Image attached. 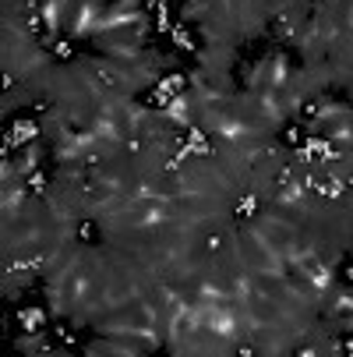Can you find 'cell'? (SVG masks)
I'll return each instance as SVG.
<instances>
[{
  "mask_svg": "<svg viewBox=\"0 0 353 357\" xmlns=\"http://www.w3.org/2000/svg\"><path fill=\"white\" fill-rule=\"evenodd\" d=\"M18 322L25 329H39L46 322V315H43V308H25V311H18Z\"/></svg>",
  "mask_w": 353,
  "mask_h": 357,
  "instance_id": "6da1fadb",
  "label": "cell"
},
{
  "mask_svg": "<svg viewBox=\"0 0 353 357\" xmlns=\"http://www.w3.org/2000/svg\"><path fill=\"white\" fill-rule=\"evenodd\" d=\"M78 237H81L85 244H99V226H95L92 219H81V223H78Z\"/></svg>",
  "mask_w": 353,
  "mask_h": 357,
  "instance_id": "7a4b0ae2",
  "label": "cell"
},
{
  "mask_svg": "<svg viewBox=\"0 0 353 357\" xmlns=\"http://www.w3.org/2000/svg\"><path fill=\"white\" fill-rule=\"evenodd\" d=\"M254 213H258V198L254 195H244L240 205H237V219H251Z\"/></svg>",
  "mask_w": 353,
  "mask_h": 357,
  "instance_id": "3957f363",
  "label": "cell"
},
{
  "mask_svg": "<svg viewBox=\"0 0 353 357\" xmlns=\"http://www.w3.org/2000/svg\"><path fill=\"white\" fill-rule=\"evenodd\" d=\"M282 142H286V145H293V148H300V145H304V131H300L297 124H290V128L282 131Z\"/></svg>",
  "mask_w": 353,
  "mask_h": 357,
  "instance_id": "277c9868",
  "label": "cell"
},
{
  "mask_svg": "<svg viewBox=\"0 0 353 357\" xmlns=\"http://www.w3.org/2000/svg\"><path fill=\"white\" fill-rule=\"evenodd\" d=\"M32 135H36V124H28V121H25V124H18V128L11 131V142H21V138H32Z\"/></svg>",
  "mask_w": 353,
  "mask_h": 357,
  "instance_id": "5b68a950",
  "label": "cell"
},
{
  "mask_svg": "<svg viewBox=\"0 0 353 357\" xmlns=\"http://www.w3.org/2000/svg\"><path fill=\"white\" fill-rule=\"evenodd\" d=\"M53 53H57L60 61H71V57H74V46H71V39H57V46H53Z\"/></svg>",
  "mask_w": 353,
  "mask_h": 357,
  "instance_id": "8992f818",
  "label": "cell"
},
{
  "mask_svg": "<svg viewBox=\"0 0 353 357\" xmlns=\"http://www.w3.org/2000/svg\"><path fill=\"white\" fill-rule=\"evenodd\" d=\"M173 43H177V46H184V50H195V43H191V36H187L184 28H173Z\"/></svg>",
  "mask_w": 353,
  "mask_h": 357,
  "instance_id": "52a82bcc",
  "label": "cell"
},
{
  "mask_svg": "<svg viewBox=\"0 0 353 357\" xmlns=\"http://www.w3.org/2000/svg\"><path fill=\"white\" fill-rule=\"evenodd\" d=\"M46 188V173H32L28 177V191H43Z\"/></svg>",
  "mask_w": 353,
  "mask_h": 357,
  "instance_id": "ba28073f",
  "label": "cell"
},
{
  "mask_svg": "<svg viewBox=\"0 0 353 357\" xmlns=\"http://www.w3.org/2000/svg\"><path fill=\"white\" fill-rule=\"evenodd\" d=\"M300 113H304V121H314V117H318V103H304Z\"/></svg>",
  "mask_w": 353,
  "mask_h": 357,
  "instance_id": "9c48e42d",
  "label": "cell"
},
{
  "mask_svg": "<svg viewBox=\"0 0 353 357\" xmlns=\"http://www.w3.org/2000/svg\"><path fill=\"white\" fill-rule=\"evenodd\" d=\"M272 28H276V36H290V21H286V18H276Z\"/></svg>",
  "mask_w": 353,
  "mask_h": 357,
  "instance_id": "30bf717a",
  "label": "cell"
},
{
  "mask_svg": "<svg viewBox=\"0 0 353 357\" xmlns=\"http://www.w3.org/2000/svg\"><path fill=\"white\" fill-rule=\"evenodd\" d=\"M57 340H64V343H74V333H68V325H57Z\"/></svg>",
  "mask_w": 353,
  "mask_h": 357,
  "instance_id": "8fae6325",
  "label": "cell"
},
{
  "mask_svg": "<svg viewBox=\"0 0 353 357\" xmlns=\"http://www.w3.org/2000/svg\"><path fill=\"white\" fill-rule=\"evenodd\" d=\"M205 248H209V251H219V248H222V237H215V233L205 237Z\"/></svg>",
  "mask_w": 353,
  "mask_h": 357,
  "instance_id": "7c38bea8",
  "label": "cell"
},
{
  "mask_svg": "<svg viewBox=\"0 0 353 357\" xmlns=\"http://www.w3.org/2000/svg\"><path fill=\"white\" fill-rule=\"evenodd\" d=\"M346 280H350V283H353V265H346Z\"/></svg>",
  "mask_w": 353,
  "mask_h": 357,
  "instance_id": "4fadbf2b",
  "label": "cell"
}]
</instances>
